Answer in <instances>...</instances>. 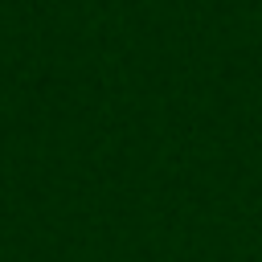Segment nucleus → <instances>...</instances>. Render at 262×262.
<instances>
[]
</instances>
